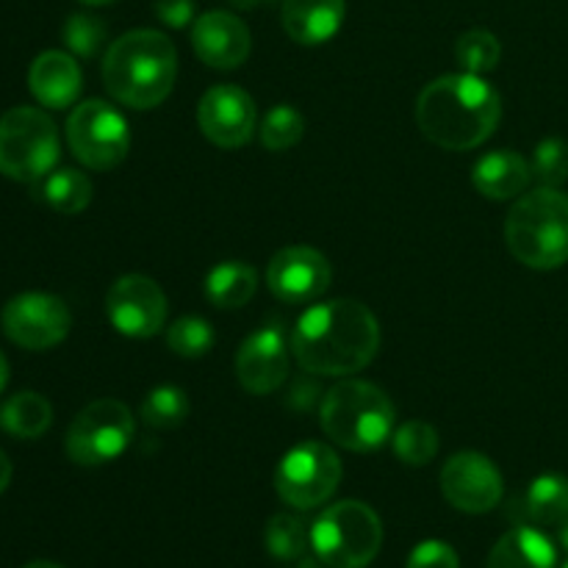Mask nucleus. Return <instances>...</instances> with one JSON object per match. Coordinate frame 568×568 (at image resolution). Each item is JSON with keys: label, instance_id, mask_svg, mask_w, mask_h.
<instances>
[{"label": "nucleus", "instance_id": "1", "mask_svg": "<svg viewBox=\"0 0 568 568\" xmlns=\"http://www.w3.org/2000/svg\"><path fill=\"white\" fill-rule=\"evenodd\" d=\"M381 347L377 316L358 300L311 305L292 331V353L305 372L347 377L372 364Z\"/></svg>", "mask_w": 568, "mask_h": 568}, {"label": "nucleus", "instance_id": "2", "mask_svg": "<svg viewBox=\"0 0 568 568\" xmlns=\"http://www.w3.org/2000/svg\"><path fill=\"white\" fill-rule=\"evenodd\" d=\"M503 120V98L483 75H442L422 89L416 125L444 150L480 148Z\"/></svg>", "mask_w": 568, "mask_h": 568}, {"label": "nucleus", "instance_id": "3", "mask_svg": "<svg viewBox=\"0 0 568 568\" xmlns=\"http://www.w3.org/2000/svg\"><path fill=\"white\" fill-rule=\"evenodd\" d=\"M178 75V50L161 31L139 28L122 33L103 55V83L128 109H155L170 98Z\"/></svg>", "mask_w": 568, "mask_h": 568}, {"label": "nucleus", "instance_id": "4", "mask_svg": "<svg viewBox=\"0 0 568 568\" xmlns=\"http://www.w3.org/2000/svg\"><path fill=\"white\" fill-rule=\"evenodd\" d=\"M325 436L349 453H375L392 442L397 410L381 386L366 381L336 383L320 405Z\"/></svg>", "mask_w": 568, "mask_h": 568}, {"label": "nucleus", "instance_id": "5", "mask_svg": "<svg viewBox=\"0 0 568 568\" xmlns=\"http://www.w3.org/2000/svg\"><path fill=\"white\" fill-rule=\"evenodd\" d=\"M505 244L530 270H558L568 261V194L541 186L521 194L505 220Z\"/></svg>", "mask_w": 568, "mask_h": 568}, {"label": "nucleus", "instance_id": "6", "mask_svg": "<svg viewBox=\"0 0 568 568\" xmlns=\"http://www.w3.org/2000/svg\"><path fill=\"white\" fill-rule=\"evenodd\" d=\"M383 547L381 516L358 499L331 505L311 527V549L331 568H366Z\"/></svg>", "mask_w": 568, "mask_h": 568}, {"label": "nucleus", "instance_id": "7", "mask_svg": "<svg viewBox=\"0 0 568 568\" xmlns=\"http://www.w3.org/2000/svg\"><path fill=\"white\" fill-rule=\"evenodd\" d=\"M59 155V131L42 109L17 105L0 116V175L39 183L55 170Z\"/></svg>", "mask_w": 568, "mask_h": 568}, {"label": "nucleus", "instance_id": "8", "mask_svg": "<svg viewBox=\"0 0 568 568\" xmlns=\"http://www.w3.org/2000/svg\"><path fill=\"white\" fill-rule=\"evenodd\" d=\"M67 144L87 170H114L131 150V128L105 100H83L67 120Z\"/></svg>", "mask_w": 568, "mask_h": 568}, {"label": "nucleus", "instance_id": "9", "mask_svg": "<svg viewBox=\"0 0 568 568\" xmlns=\"http://www.w3.org/2000/svg\"><path fill=\"white\" fill-rule=\"evenodd\" d=\"M133 430L131 410L120 399H94L72 419L64 449L72 464L103 466L125 453Z\"/></svg>", "mask_w": 568, "mask_h": 568}, {"label": "nucleus", "instance_id": "10", "mask_svg": "<svg viewBox=\"0 0 568 568\" xmlns=\"http://www.w3.org/2000/svg\"><path fill=\"white\" fill-rule=\"evenodd\" d=\"M342 483V460L327 444L303 442L288 449L275 471L277 497L297 510L320 508Z\"/></svg>", "mask_w": 568, "mask_h": 568}, {"label": "nucleus", "instance_id": "11", "mask_svg": "<svg viewBox=\"0 0 568 568\" xmlns=\"http://www.w3.org/2000/svg\"><path fill=\"white\" fill-rule=\"evenodd\" d=\"M0 325H3L6 338L17 347L42 353L70 336L72 314L64 300L55 294L26 292L3 305Z\"/></svg>", "mask_w": 568, "mask_h": 568}, {"label": "nucleus", "instance_id": "12", "mask_svg": "<svg viewBox=\"0 0 568 568\" xmlns=\"http://www.w3.org/2000/svg\"><path fill=\"white\" fill-rule=\"evenodd\" d=\"M105 316L128 338H150L166 325V297L153 277L122 275L105 297Z\"/></svg>", "mask_w": 568, "mask_h": 568}, {"label": "nucleus", "instance_id": "13", "mask_svg": "<svg viewBox=\"0 0 568 568\" xmlns=\"http://www.w3.org/2000/svg\"><path fill=\"white\" fill-rule=\"evenodd\" d=\"M197 122L211 144L222 150H236L253 139L258 128V109L242 87L220 83V87H211L200 100Z\"/></svg>", "mask_w": 568, "mask_h": 568}, {"label": "nucleus", "instance_id": "14", "mask_svg": "<svg viewBox=\"0 0 568 568\" xmlns=\"http://www.w3.org/2000/svg\"><path fill=\"white\" fill-rule=\"evenodd\" d=\"M442 494L455 510L488 514L503 503V475L486 455L458 453L444 464Z\"/></svg>", "mask_w": 568, "mask_h": 568}, {"label": "nucleus", "instance_id": "15", "mask_svg": "<svg viewBox=\"0 0 568 568\" xmlns=\"http://www.w3.org/2000/svg\"><path fill=\"white\" fill-rule=\"evenodd\" d=\"M333 270L331 261L314 247H286L272 255L266 266V286L281 303L303 305L322 297L331 288Z\"/></svg>", "mask_w": 568, "mask_h": 568}, {"label": "nucleus", "instance_id": "16", "mask_svg": "<svg viewBox=\"0 0 568 568\" xmlns=\"http://www.w3.org/2000/svg\"><path fill=\"white\" fill-rule=\"evenodd\" d=\"M288 347L281 327H261L244 338L236 353V377L244 392L255 397L277 392L288 377Z\"/></svg>", "mask_w": 568, "mask_h": 568}, {"label": "nucleus", "instance_id": "17", "mask_svg": "<svg viewBox=\"0 0 568 568\" xmlns=\"http://www.w3.org/2000/svg\"><path fill=\"white\" fill-rule=\"evenodd\" d=\"M250 31L231 11H205L192 26V48L211 70H236L250 55Z\"/></svg>", "mask_w": 568, "mask_h": 568}, {"label": "nucleus", "instance_id": "18", "mask_svg": "<svg viewBox=\"0 0 568 568\" xmlns=\"http://www.w3.org/2000/svg\"><path fill=\"white\" fill-rule=\"evenodd\" d=\"M83 87L81 67L75 55L64 50H44L31 61L28 70V89L44 109H70Z\"/></svg>", "mask_w": 568, "mask_h": 568}, {"label": "nucleus", "instance_id": "19", "mask_svg": "<svg viewBox=\"0 0 568 568\" xmlns=\"http://www.w3.org/2000/svg\"><path fill=\"white\" fill-rule=\"evenodd\" d=\"M344 0H283V28L297 44H325L342 28Z\"/></svg>", "mask_w": 568, "mask_h": 568}, {"label": "nucleus", "instance_id": "20", "mask_svg": "<svg viewBox=\"0 0 568 568\" xmlns=\"http://www.w3.org/2000/svg\"><path fill=\"white\" fill-rule=\"evenodd\" d=\"M532 166L514 150H494L475 164L471 183L488 200H514L527 189Z\"/></svg>", "mask_w": 568, "mask_h": 568}, {"label": "nucleus", "instance_id": "21", "mask_svg": "<svg viewBox=\"0 0 568 568\" xmlns=\"http://www.w3.org/2000/svg\"><path fill=\"white\" fill-rule=\"evenodd\" d=\"M555 564L558 555L544 532L532 527H516L499 538L488 555L486 568H555Z\"/></svg>", "mask_w": 568, "mask_h": 568}, {"label": "nucleus", "instance_id": "22", "mask_svg": "<svg viewBox=\"0 0 568 568\" xmlns=\"http://www.w3.org/2000/svg\"><path fill=\"white\" fill-rule=\"evenodd\" d=\"M50 425H53V405H50L42 394H11V397L0 405V427H3V433H9V436L20 438V442H33V438L44 436Z\"/></svg>", "mask_w": 568, "mask_h": 568}, {"label": "nucleus", "instance_id": "23", "mask_svg": "<svg viewBox=\"0 0 568 568\" xmlns=\"http://www.w3.org/2000/svg\"><path fill=\"white\" fill-rule=\"evenodd\" d=\"M255 288H258V272L242 261H225V264L214 266L205 277V297L216 308H242L253 300Z\"/></svg>", "mask_w": 568, "mask_h": 568}, {"label": "nucleus", "instance_id": "24", "mask_svg": "<svg viewBox=\"0 0 568 568\" xmlns=\"http://www.w3.org/2000/svg\"><path fill=\"white\" fill-rule=\"evenodd\" d=\"M39 183H42V200L59 214H81L92 203V181L81 170L61 166Z\"/></svg>", "mask_w": 568, "mask_h": 568}, {"label": "nucleus", "instance_id": "25", "mask_svg": "<svg viewBox=\"0 0 568 568\" xmlns=\"http://www.w3.org/2000/svg\"><path fill=\"white\" fill-rule=\"evenodd\" d=\"M525 514L536 525H560L568 516V480L564 475H541L525 494Z\"/></svg>", "mask_w": 568, "mask_h": 568}, {"label": "nucleus", "instance_id": "26", "mask_svg": "<svg viewBox=\"0 0 568 568\" xmlns=\"http://www.w3.org/2000/svg\"><path fill=\"white\" fill-rule=\"evenodd\" d=\"M264 544L272 558L283 560V564H294V560H303L305 552H308L311 530L297 516L277 514L266 521Z\"/></svg>", "mask_w": 568, "mask_h": 568}, {"label": "nucleus", "instance_id": "27", "mask_svg": "<svg viewBox=\"0 0 568 568\" xmlns=\"http://www.w3.org/2000/svg\"><path fill=\"white\" fill-rule=\"evenodd\" d=\"M438 430L422 419L399 425L392 436L394 455L408 466H427L438 455Z\"/></svg>", "mask_w": 568, "mask_h": 568}, {"label": "nucleus", "instance_id": "28", "mask_svg": "<svg viewBox=\"0 0 568 568\" xmlns=\"http://www.w3.org/2000/svg\"><path fill=\"white\" fill-rule=\"evenodd\" d=\"M455 59H458L460 70L469 75H486V72L497 70L499 59H503V44L486 28H471L455 44Z\"/></svg>", "mask_w": 568, "mask_h": 568}, {"label": "nucleus", "instance_id": "29", "mask_svg": "<svg viewBox=\"0 0 568 568\" xmlns=\"http://www.w3.org/2000/svg\"><path fill=\"white\" fill-rule=\"evenodd\" d=\"M192 403H189L186 392L178 386H159L144 397L142 403V422L155 430H172L186 422Z\"/></svg>", "mask_w": 568, "mask_h": 568}, {"label": "nucleus", "instance_id": "30", "mask_svg": "<svg viewBox=\"0 0 568 568\" xmlns=\"http://www.w3.org/2000/svg\"><path fill=\"white\" fill-rule=\"evenodd\" d=\"M305 133V120L294 105H275V109L266 111L264 122L258 128L261 144L272 153H283V150L294 148V144L303 139Z\"/></svg>", "mask_w": 568, "mask_h": 568}, {"label": "nucleus", "instance_id": "31", "mask_svg": "<svg viewBox=\"0 0 568 568\" xmlns=\"http://www.w3.org/2000/svg\"><path fill=\"white\" fill-rule=\"evenodd\" d=\"M214 327L200 316H181L166 327V347L181 358H203L214 347Z\"/></svg>", "mask_w": 568, "mask_h": 568}, {"label": "nucleus", "instance_id": "32", "mask_svg": "<svg viewBox=\"0 0 568 568\" xmlns=\"http://www.w3.org/2000/svg\"><path fill=\"white\" fill-rule=\"evenodd\" d=\"M105 31L109 28H105V22L100 17L72 14L64 22V28H61V37H64V44L70 48L72 55H78V59H92L103 48Z\"/></svg>", "mask_w": 568, "mask_h": 568}, {"label": "nucleus", "instance_id": "33", "mask_svg": "<svg viewBox=\"0 0 568 568\" xmlns=\"http://www.w3.org/2000/svg\"><path fill=\"white\" fill-rule=\"evenodd\" d=\"M532 178L541 186L560 189L568 181V144L564 139H544L532 153Z\"/></svg>", "mask_w": 568, "mask_h": 568}, {"label": "nucleus", "instance_id": "34", "mask_svg": "<svg viewBox=\"0 0 568 568\" xmlns=\"http://www.w3.org/2000/svg\"><path fill=\"white\" fill-rule=\"evenodd\" d=\"M408 568H460V560L449 544L425 541L410 552Z\"/></svg>", "mask_w": 568, "mask_h": 568}, {"label": "nucleus", "instance_id": "35", "mask_svg": "<svg viewBox=\"0 0 568 568\" xmlns=\"http://www.w3.org/2000/svg\"><path fill=\"white\" fill-rule=\"evenodd\" d=\"M155 17L170 28H186L197 20L194 17V0H159Z\"/></svg>", "mask_w": 568, "mask_h": 568}, {"label": "nucleus", "instance_id": "36", "mask_svg": "<svg viewBox=\"0 0 568 568\" xmlns=\"http://www.w3.org/2000/svg\"><path fill=\"white\" fill-rule=\"evenodd\" d=\"M11 460H9V455L6 453H0V494L6 491V488H9V483H11Z\"/></svg>", "mask_w": 568, "mask_h": 568}, {"label": "nucleus", "instance_id": "37", "mask_svg": "<svg viewBox=\"0 0 568 568\" xmlns=\"http://www.w3.org/2000/svg\"><path fill=\"white\" fill-rule=\"evenodd\" d=\"M6 383H9V361H6V355L0 353V394H3Z\"/></svg>", "mask_w": 568, "mask_h": 568}, {"label": "nucleus", "instance_id": "38", "mask_svg": "<svg viewBox=\"0 0 568 568\" xmlns=\"http://www.w3.org/2000/svg\"><path fill=\"white\" fill-rule=\"evenodd\" d=\"M233 6H239V9H255L258 3H270V0H231Z\"/></svg>", "mask_w": 568, "mask_h": 568}, {"label": "nucleus", "instance_id": "39", "mask_svg": "<svg viewBox=\"0 0 568 568\" xmlns=\"http://www.w3.org/2000/svg\"><path fill=\"white\" fill-rule=\"evenodd\" d=\"M560 544H564V549H568V516L560 521Z\"/></svg>", "mask_w": 568, "mask_h": 568}, {"label": "nucleus", "instance_id": "40", "mask_svg": "<svg viewBox=\"0 0 568 568\" xmlns=\"http://www.w3.org/2000/svg\"><path fill=\"white\" fill-rule=\"evenodd\" d=\"M26 568H64L59 564H50V560H33V564H28Z\"/></svg>", "mask_w": 568, "mask_h": 568}, {"label": "nucleus", "instance_id": "41", "mask_svg": "<svg viewBox=\"0 0 568 568\" xmlns=\"http://www.w3.org/2000/svg\"><path fill=\"white\" fill-rule=\"evenodd\" d=\"M83 6H105V3H114V0H78Z\"/></svg>", "mask_w": 568, "mask_h": 568}, {"label": "nucleus", "instance_id": "42", "mask_svg": "<svg viewBox=\"0 0 568 568\" xmlns=\"http://www.w3.org/2000/svg\"><path fill=\"white\" fill-rule=\"evenodd\" d=\"M564 568H568V564H566V566H564Z\"/></svg>", "mask_w": 568, "mask_h": 568}]
</instances>
